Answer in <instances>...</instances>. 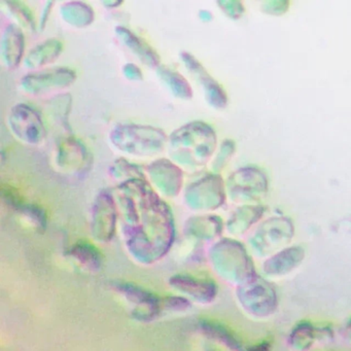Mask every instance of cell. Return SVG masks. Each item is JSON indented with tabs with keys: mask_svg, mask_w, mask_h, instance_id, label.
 Instances as JSON below:
<instances>
[{
	"mask_svg": "<svg viewBox=\"0 0 351 351\" xmlns=\"http://www.w3.org/2000/svg\"><path fill=\"white\" fill-rule=\"evenodd\" d=\"M77 79L75 71L65 67L29 73L22 79L21 87L29 94H38L71 85Z\"/></svg>",
	"mask_w": 351,
	"mask_h": 351,
	"instance_id": "3957f363",
	"label": "cell"
},
{
	"mask_svg": "<svg viewBox=\"0 0 351 351\" xmlns=\"http://www.w3.org/2000/svg\"><path fill=\"white\" fill-rule=\"evenodd\" d=\"M25 38L19 26L11 24L5 28L1 38V59L8 69L18 67L23 58Z\"/></svg>",
	"mask_w": 351,
	"mask_h": 351,
	"instance_id": "5b68a950",
	"label": "cell"
},
{
	"mask_svg": "<svg viewBox=\"0 0 351 351\" xmlns=\"http://www.w3.org/2000/svg\"><path fill=\"white\" fill-rule=\"evenodd\" d=\"M124 71L125 75L131 81H139L143 80V73L139 71L138 67L135 66L133 64H127L126 66L123 69Z\"/></svg>",
	"mask_w": 351,
	"mask_h": 351,
	"instance_id": "8fae6325",
	"label": "cell"
},
{
	"mask_svg": "<svg viewBox=\"0 0 351 351\" xmlns=\"http://www.w3.org/2000/svg\"><path fill=\"white\" fill-rule=\"evenodd\" d=\"M61 16L67 23L77 27L89 25L94 19L93 10L82 3H65L61 8Z\"/></svg>",
	"mask_w": 351,
	"mask_h": 351,
	"instance_id": "9c48e42d",
	"label": "cell"
},
{
	"mask_svg": "<svg viewBox=\"0 0 351 351\" xmlns=\"http://www.w3.org/2000/svg\"><path fill=\"white\" fill-rule=\"evenodd\" d=\"M9 125L12 132L24 143H43L46 138L47 131L42 117L38 112L24 104L12 108L9 117Z\"/></svg>",
	"mask_w": 351,
	"mask_h": 351,
	"instance_id": "7a4b0ae2",
	"label": "cell"
},
{
	"mask_svg": "<svg viewBox=\"0 0 351 351\" xmlns=\"http://www.w3.org/2000/svg\"><path fill=\"white\" fill-rule=\"evenodd\" d=\"M110 141L117 147L124 149H158L166 143L163 131L149 126L138 125H119L112 129Z\"/></svg>",
	"mask_w": 351,
	"mask_h": 351,
	"instance_id": "6da1fadb",
	"label": "cell"
},
{
	"mask_svg": "<svg viewBox=\"0 0 351 351\" xmlns=\"http://www.w3.org/2000/svg\"><path fill=\"white\" fill-rule=\"evenodd\" d=\"M7 3L12 15L19 21V23L27 28H34V15H32V11L26 7V5L19 3V1L18 3L9 1Z\"/></svg>",
	"mask_w": 351,
	"mask_h": 351,
	"instance_id": "30bf717a",
	"label": "cell"
},
{
	"mask_svg": "<svg viewBox=\"0 0 351 351\" xmlns=\"http://www.w3.org/2000/svg\"><path fill=\"white\" fill-rule=\"evenodd\" d=\"M117 34L119 40L123 43V45L127 47L143 64L147 66H159L160 58L157 53L143 40L137 36L136 34L131 32L130 30L125 27H117Z\"/></svg>",
	"mask_w": 351,
	"mask_h": 351,
	"instance_id": "8992f818",
	"label": "cell"
},
{
	"mask_svg": "<svg viewBox=\"0 0 351 351\" xmlns=\"http://www.w3.org/2000/svg\"><path fill=\"white\" fill-rule=\"evenodd\" d=\"M62 43L60 40L55 38L46 40L29 51L27 56L24 59V65L28 69H34L49 64L58 58L62 51Z\"/></svg>",
	"mask_w": 351,
	"mask_h": 351,
	"instance_id": "52a82bcc",
	"label": "cell"
},
{
	"mask_svg": "<svg viewBox=\"0 0 351 351\" xmlns=\"http://www.w3.org/2000/svg\"><path fill=\"white\" fill-rule=\"evenodd\" d=\"M51 7H52V5H51V3H49L48 7H47L46 9H45V11H44L45 15H43L42 21H40V23H42L43 25H44V24L46 23L47 17H48L49 8H51Z\"/></svg>",
	"mask_w": 351,
	"mask_h": 351,
	"instance_id": "7c38bea8",
	"label": "cell"
},
{
	"mask_svg": "<svg viewBox=\"0 0 351 351\" xmlns=\"http://www.w3.org/2000/svg\"><path fill=\"white\" fill-rule=\"evenodd\" d=\"M158 75L163 82L164 85L167 86L168 89L176 97L180 98V99H191L192 98L193 91L191 89L190 84L178 71H172L168 67L161 66L158 69Z\"/></svg>",
	"mask_w": 351,
	"mask_h": 351,
	"instance_id": "ba28073f",
	"label": "cell"
},
{
	"mask_svg": "<svg viewBox=\"0 0 351 351\" xmlns=\"http://www.w3.org/2000/svg\"><path fill=\"white\" fill-rule=\"evenodd\" d=\"M180 58H182L184 66L190 71L191 75L202 86L210 106L217 108H225L226 104H227L226 94L223 93L221 86L208 75L200 62L189 53H182L180 54Z\"/></svg>",
	"mask_w": 351,
	"mask_h": 351,
	"instance_id": "277c9868",
	"label": "cell"
}]
</instances>
